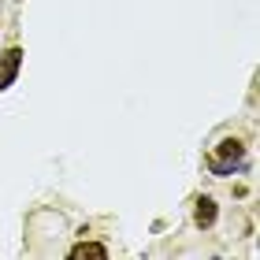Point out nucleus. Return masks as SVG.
<instances>
[{
    "label": "nucleus",
    "instance_id": "f257e3e1",
    "mask_svg": "<svg viewBox=\"0 0 260 260\" xmlns=\"http://www.w3.org/2000/svg\"><path fill=\"white\" fill-rule=\"evenodd\" d=\"M242 156H245L242 141L238 138H227V141H219V149L208 156V171L219 175V179H227V175H234L242 168Z\"/></svg>",
    "mask_w": 260,
    "mask_h": 260
},
{
    "label": "nucleus",
    "instance_id": "f03ea898",
    "mask_svg": "<svg viewBox=\"0 0 260 260\" xmlns=\"http://www.w3.org/2000/svg\"><path fill=\"white\" fill-rule=\"evenodd\" d=\"M19 63H22V52H19V49L4 52V60H0V89H8L11 82H15V75H19Z\"/></svg>",
    "mask_w": 260,
    "mask_h": 260
},
{
    "label": "nucleus",
    "instance_id": "7ed1b4c3",
    "mask_svg": "<svg viewBox=\"0 0 260 260\" xmlns=\"http://www.w3.org/2000/svg\"><path fill=\"white\" fill-rule=\"evenodd\" d=\"M216 216H219L216 201H212V197H201L197 208H193V223H197V227H212V223H216Z\"/></svg>",
    "mask_w": 260,
    "mask_h": 260
},
{
    "label": "nucleus",
    "instance_id": "20e7f679",
    "mask_svg": "<svg viewBox=\"0 0 260 260\" xmlns=\"http://www.w3.org/2000/svg\"><path fill=\"white\" fill-rule=\"evenodd\" d=\"M71 256H75V260H86V256L104 260V256H108V249H104V245H97V242H82V245H75V249H71Z\"/></svg>",
    "mask_w": 260,
    "mask_h": 260
}]
</instances>
